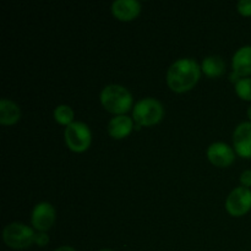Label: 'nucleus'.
Listing matches in <instances>:
<instances>
[{"label": "nucleus", "mask_w": 251, "mask_h": 251, "mask_svg": "<svg viewBox=\"0 0 251 251\" xmlns=\"http://www.w3.org/2000/svg\"><path fill=\"white\" fill-rule=\"evenodd\" d=\"M201 68L191 58L179 59L167 71V83L173 92L183 93L190 91L198 83Z\"/></svg>", "instance_id": "f257e3e1"}, {"label": "nucleus", "mask_w": 251, "mask_h": 251, "mask_svg": "<svg viewBox=\"0 0 251 251\" xmlns=\"http://www.w3.org/2000/svg\"><path fill=\"white\" fill-rule=\"evenodd\" d=\"M100 103L109 113L124 115L131 108L132 96L124 86L108 85L100 92Z\"/></svg>", "instance_id": "f03ea898"}, {"label": "nucleus", "mask_w": 251, "mask_h": 251, "mask_svg": "<svg viewBox=\"0 0 251 251\" xmlns=\"http://www.w3.org/2000/svg\"><path fill=\"white\" fill-rule=\"evenodd\" d=\"M163 105L154 98H144L134 105L132 118L139 126H152L162 120Z\"/></svg>", "instance_id": "7ed1b4c3"}, {"label": "nucleus", "mask_w": 251, "mask_h": 251, "mask_svg": "<svg viewBox=\"0 0 251 251\" xmlns=\"http://www.w3.org/2000/svg\"><path fill=\"white\" fill-rule=\"evenodd\" d=\"M34 238H36V234H34L33 229L29 228L28 226L19 222L6 226L2 232V239H4L5 244L11 249L16 250L31 247L34 243Z\"/></svg>", "instance_id": "20e7f679"}, {"label": "nucleus", "mask_w": 251, "mask_h": 251, "mask_svg": "<svg viewBox=\"0 0 251 251\" xmlns=\"http://www.w3.org/2000/svg\"><path fill=\"white\" fill-rule=\"evenodd\" d=\"M66 146L74 152H85L92 141V134L87 124L74 122L65 127L64 131Z\"/></svg>", "instance_id": "39448f33"}, {"label": "nucleus", "mask_w": 251, "mask_h": 251, "mask_svg": "<svg viewBox=\"0 0 251 251\" xmlns=\"http://www.w3.org/2000/svg\"><path fill=\"white\" fill-rule=\"evenodd\" d=\"M226 210L230 216L240 217L251 210V190L239 186L232 190L226 200Z\"/></svg>", "instance_id": "423d86ee"}, {"label": "nucleus", "mask_w": 251, "mask_h": 251, "mask_svg": "<svg viewBox=\"0 0 251 251\" xmlns=\"http://www.w3.org/2000/svg\"><path fill=\"white\" fill-rule=\"evenodd\" d=\"M31 222L34 229L46 233L55 222V210L49 202L37 203L32 211Z\"/></svg>", "instance_id": "0eeeda50"}, {"label": "nucleus", "mask_w": 251, "mask_h": 251, "mask_svg": "<svg viewBox=\"0 0 251 251\" xmlns=\"http://www.w3.org/2000/svg\"><path fill=\"white\" fill-rule=\"evenodd\" d=\"M207 158L213 166L229 167L234 162V151L230 146H228L225 142H213L207 149Z\"/></svg>", "instance_id": "6e6552de"}, {"label": "nucleus", "mask_w": 251, "mask_h": 251, "mask_svg": "<svg viewBox=\"0 0 251 251\" xmlns=\"http://www.w3.org/2000/svg\"><path fill=\"white\" fill-rule=\"evenodd\" d=\"M235 152L243 158H251V122L239 124L233 134Z\"/></svg>", "instance_id": "1a4fd4ad"}, {"label": "nucleus", "mask_w": 251, "mask_h": 251, "mask_svg": "<svg viewBox=\"0 0 251 251\" xmlns=\"http://www.w3.org/2000/svg\"><path fill=\"white\" fill-rule=\"evenodd\" d=\"M141 4L136 0H115L112 4V12L120 21H131L139 16Z\"/></svg>", "instance_id": "9d476101"}, {"label": "nucleus", "mask_w": 251, "mask_h": 251, "mask_svg": "<svg viewBox=\"0 0 251 251\" xmlns=\"http://www.w3.org/2000/svg\"><path fill=\"white\" fill-rule=\"evenodd\" d=\"M134 127V123H132L131 118L127 115H115L114 118L110 119L108 123V134L110 137L115 140H122L130 135Z\"/></svg>", "instance_id": "9b49d317"}, {"label": "nucleus", "mask_w": 251, "mask_h": 251, "mask_svg": "<svg viewBox=\"0 0 251 251\" xmlns=\"http://www.w3.org/2000/svg\"><path fill=\"white\" fill-rule=\"evenodd\" d=\"M233 71L240 76L251 75V46L238 49L232 59Z\"/></svg>", "instance_id": "f8f14e48"}, {"label": "nucleus", "mask_w": 251, "mask_h": 251, "mask_svg": "<svg viewBox=\"0 0 251 251\" xmlns=\"http://www.w3.org/2000/svg\"><path fill=\"white\" fill-rule=\"evenodd\" d=\"M21 118L19 105L12 100L2 98L0 100V123L2 125H14Z\"/></svg>", "instance_id": "ddd939ff"}, {"label": "nucleus", "mask_w": 251, "mask_h": 251, "mask_svg": "<svg viewBox=\"0 0 251 251\" xmlns=\"http://www.w3.org/2000/svg\"><path fill=\"white\" fill-rule=\"evenodd\" d=\"M226 70V63L221 56L212 55L203 59L201 71L208 77H218Z\"/></svg>", "instance_id": "4468645a"}, {"label": "nucleus", "mask_w": 251, "mask_h": 251, "mask_svg": "<svg viewBox=\"0 0 251 251\" xmlns=\"http://www.w3.org/2000/svg\"><path fill=\"white\" fill-rule=\"evenodd\" d=\"M54 119L56 123L61 125H70L71 123H74V110L71 109V107L66 104L58 105V107L54 109Z\"/></svg>", "instance_id": "2eb2a0df"}, {"label": "nucleus", "mask_w": 251, "mask_h": 251, "mask_svg": "<svg viewBox=\"0 0 251 251\" xmlns=\"http://www.w3.org/2000/svg\"><path fill=\"white\" fill-rule=\"evenodd\" d=\"M235 92L242 100H251V78H240L239 82L235 85Z\"/></svg>", "instance_id": "dca6fc26"}, {"label": "nucleus", "mask_w": 251, "mask_h": 251, "mask_svg": "<svg viewBox=\"0 0 251 251\" xmlns=\"http://www.w3.org/2000/svg\"><path fill=\"white\" fill-rule=\"evenodd\" d=\"M237 9L243 16H251V0H240Z\"/></svg>", "instance_id": "f3484780"}, {"label": "nucleus", "mask_w": 251, "mask_h": 251, "mask_svg": "<svg viewBox=\"0 0 251 251\" xmlns=\"http://www.w3.org/2000/svg\"><path fill=\"white\" fill-rule=\"evenodd\" d=\"M240 183H242V185L244 186V188H248L249 189L251 186V169H247V171H244L242 173V176H240Z\"/></svg>", "instance_id": "a211bd4d"}, {"label": "nucleus", "mask_w": 251, "mask_h": 251, "mask_svg": "<svg viewBox=\"0 0 251 251\" xmlns=\"http://www.w3.org/2000/svg\"><path fill=\"white\" fill-rule=\"evenodd\" d=\"M49 242V237L46 234V233L39 232L38 234H36V238H34V243L39 247H44V245L48 244Z\"/></svg>", "instance_id": "6ab92c4d"}, {"label": "nucleus", "mask_w": 251, "mask_h": 251, "mask_svg": "<svg viewBox=\"0 0 251 251\" xmlns=\"http://www.w3.org/2000/svg\"><path fill=\"white\" fill-rule=\"evenodd\" d=\"M240 77H242V76L238 75V74L235 73V71H232V74H230V75H229L230 81H232L233 83H235V85H237V83L239 82V81H240Z\"/></svg>", "instance_id": "aec40b11"}, {"label": "nucleus", "mask_w": 251, "mask_h": 251, "mask_svg": "<svg viewBox=\"0 0 251 251\" xmlns=\"http://www.w3.org/2000/svg\"><path fill=\"white\" fill-rule=\"evenodd\" d=\"M54 251H76V250L74 249V248L65 245V247H60V248H58V249L54 250Z\"/></svg>", "instance_id": "412c9836"}, {"label": "nucleus", "mask_w": 251, "mask_h": 251, "mask_svg": "<svg viewBox=\"0 0 251 251\" xmlns=\"http://www.w3.org/2000/svg\"><path fill=\"white\" fill-rule=\"evenodd\" d=\"M248 117H249V119L251 120V105L248 108Z\"/></svg>", "instance_id": "4be33fe9"}, {"label": "nucleus", "mask_w": 251, "mask_h": 251, "mask_svg": "<svg viewBox=\"0 0 251 251\" xmlns=\"http://www.w3.org/2000/svg\"><path fill=\"white\" fill-rule=\"evenodd\" d=\"M100 251H114V250H112V249H102V250H100Z\"/></svg>", "instance_id": "5701e85b"}]
</instances>
